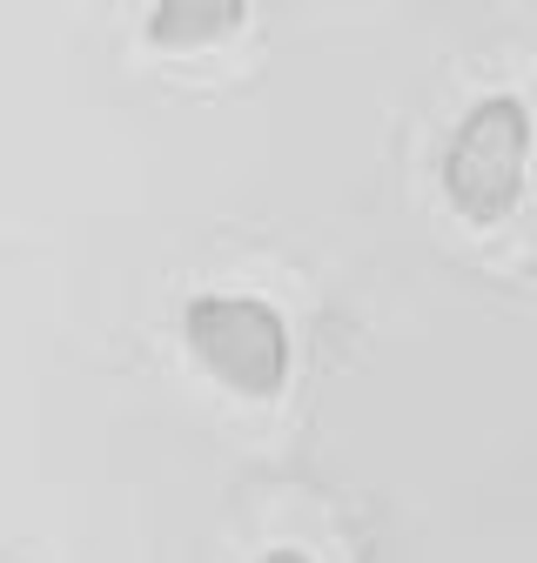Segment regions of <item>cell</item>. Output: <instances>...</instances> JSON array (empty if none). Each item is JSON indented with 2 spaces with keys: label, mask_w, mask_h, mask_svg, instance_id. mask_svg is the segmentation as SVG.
<instances>
[{
  "label": "cell",
  "mask_w": 537,
  "mask_h": 563,
  "mask_svg": "<svg viewBox=\"0 0 537 563\" xmlns=\"http://www.w3.org/2000/svg\"><path fill=\"white\" fill-rule=\"evenodd\" d=\"M524 168H530V108L517 95H484L450 128L437 181L470 229H497L524 201Z\"/></svg>",
  "instance_id": "6da1fadb"
},
{
  "label": "cell",
  "mask_w": 537,
  "mask_h": 563,
  "mask_svg": "<svg viewBox=\"0 0 537 563\" xmlns=\"http://www.w3.org/2000/svg\"><path fill=\"white\" fill-rule=\"evenodd\" d=\"M182 342L242 402H276L289 383V322L262 296H195L182 309Z\"/></svg>",
  "instance_id": "7a4b0ae2"
},
{
  "label": "cell",
  "mask_w": 537,
  "mask_h": 563,
  "mask_svg": "<svg viewBox=\"0 0 537 563\" xmlns=\"http://www.w3.org/2000/svg\"><path fill=\"white\" fill-rule=\"evenodd\" d=\"M242 21H249V0H155L142 34L162 54H201V47H222Z\"/></svg>",
  "instance_id": "3957f363"
},
{
  "label": "cell",
  "mask_w": 537,
  "mask_h": 563,
  "mask_svg": "<svg viewBox=\"0 0 537 563\" xmlns=\"http://www.w3.org/2000/svg\"><path fill=\"white\" fill-rule=\"evenodd\" d=\"M262 563H309V556H303V550H268Z\"/></svg>",
  "instance_id": "277c9868"
}]
</instances>
